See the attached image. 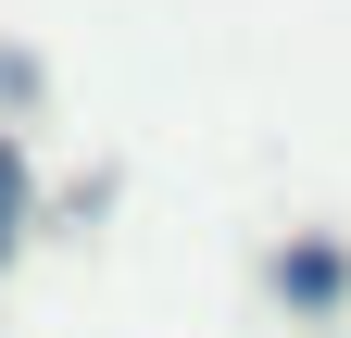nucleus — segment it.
<instances>
[{"mask_svg":"<svg viewBox=\"0 0 351 338\" xmlns=\"http://www.w3.org/2000/svg\"><path fill=\"white\" fill-rule=\"evenodd\" d=\"M13 238H25V151L0 138V263H13Z\"/></svg>","mask_w":351,"mask_h":338,"instance_id":"1","label":"nucleus"}]
</instances>
